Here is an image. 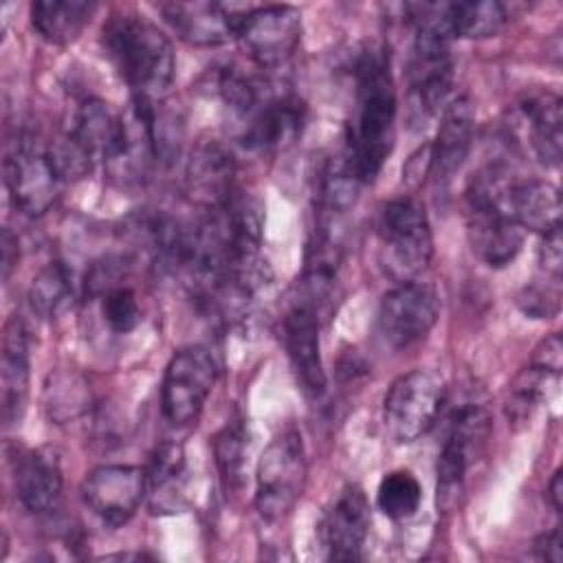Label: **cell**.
I'll return each mask as SVG.
<instances>
[{
	"label": "cell",
	"instance_id": "e0dca14e",
	"mask_svg": "<svg viewBox=\"0 0 563 563\" xmlns=\"http://www.w3.org/2000/svg\"><path fill=\"white\" fill-rule=\"evenodd\" d=\"M163 18L176 31V35L194 46H218L235 37L238 22L220 2H163Z\"/></svg>",
	"mask_w": 563,
	"mask_h": 563
},
{
	"label": "cell",
	"instance_id": "5bb4252c",
	"mask_svg": "<svg viewBox=\"0 0 563 563\" xmlns=\"http://www.w3.org/2000/svg\"><path fill=\"white\" fill-rule=\"evenodd\" d=\"M284 343L297 376L308 396H321L325 389V372L319 345V314L303 301H297L284 317Z\"/></svg>",
	"mask_w": 563,
	"mask_h": 563
},
{
	"label": "cell",
	"instance_id": "4dcf8cb0",
	"mask_svg": "<svg viewBox=\"0 0 563 563\" xmlns=\"http://www.w3.org/2000/svg\"><path fill=\"white\" fill-rule=\"evenodd\" d=\"M422 501V486L409 471H389L376 490V506L389 519L411 517Z\"/></svg>",
	"mask_w": 563,
	"mask_h": 563
},
{
	"label": "cell",
	"instance_id": "d6a6232c",
	"mask_svg": "<svg viewBox=\"0 0 563 563\" xmlns=\"http://www.w3.org/2000/svg\"><path fill=\"white\" fill-rule=\"evenodd\" d=\"M249 438L242 420L227 422L218 435L213 438V453L218 468L229 486H238L242 482L244 464H246V451H249Z\"/></svg>",
	"mask_w": 563,
	"mask_h": 563
},
{
	"label": "cell",
	"instance_id": "7a4b0ae2",
	"mask_svg": "<svg viewBox=\"0 0 563 563\" xmlns=\"http://www.w3.org/2000/svg\"><path fill=\"white\" fill-rule=\"evenodd\" d=\"M103 48L136 99L156 101L174 81L176 57L167 35L136 13H123L103 26Z\"/></svg>",
	"mask_w": 563,
	"mask_h": 563
},
{
	"label": "cell",
	"instance_id": "1f68e13d",
	"mask_svg": "<svg viewBox=\"0 0 563 563\" xmlns=\"http://www.w3.org/2000/svg\"><path fill=\"white\" fill-rule=\"evenodd\" d=\"M218 88L224 103L242 117H251L271 97L266 81L246 75L240 68L222 70Z\"/></svg>",
	"mask_w": 563,
	"mask_h": 563
},
{
	"label": "cell",
	"instance_id": "7402d4cb",
	"mask_svg": "<svg viewBox=\"0 0 563 563\" xmlns=\"http://www.w3.org/2000/svg\"><path fill=\"white\" fill-rule=\"evenodd\" d=\"M521 112L528 123V141L534 156L543 165L556 167L561 163L563 150L561 99L554 92H543L523 101Z\"/></svg>",
	"mask_w": 563,
	"mask_h": 563
},
{
	"label": "cell",
	"instance_id": "3957f363",
	"mask_svg": "<svg viewBox=\"0 0 563 563\" xmlns=\"http://www.w3.org/2000/svg\"><path fill=\"white\" fill-rule=\"evenodd\" d=\"M380 262L396 282H413L431 262L433 238L424 207L413 198L389 200L378 218Z\"/></svg>",
	"mask_w": 563,
	"mask_h": 563
},
{
	"label": "cell",
	"instance_id": "277c9868",
	"mask_svg": "<svg viewBox=\"0 0 563 563\" xmlns=\"http://www.w3.org/2000/svg\"><path fill=\"white\" fill-rule=\"evenodd\" d=\"M306 451L299 431L286 429L264 449L255 473V508L268 521L284 519L306 486Z\"/></svg>",
	"mask_w": 563,
	"mask_h": 563
},
{
	"label": "cell",
	"instance_id": "8fae6325",
	"mask_svg": "<svg viewBox=\"0 0 563 563\" xmlns=\"http://www.w3.org/2000/svg\"><path fill=\"white\" fill-rule=\"evenodd\" d=\"M147 493L145 468L130 464H103L81 484L86 506L110 526L128 523Z\"/></svg>",
	"mask_w": 563,
	"mask_h": 563
},
{
	"label": "cell",
	"instance_id": "4fadbf2b",
	"mask_svg": "<svg viewBox=\"0 0 563 563\" xmlns=\"http://www.w3.org/2000/svg\"><path fill=\"white\" fill-rule=\"evenodd\" d=\"M235 161L227 147L205 141L194 147L185 167L187 198L207 211L220 209L233 194Z\"/></svg>",
	"mask_w": 563,
	"mask_h": 563
},
{
	"label": "cell",
	"instance_id": "d4e9b609",
	"mask_svg": "<svg viewBox=\"0 0 563 563\" xmlns=\"http://www.w3.org/2000/svg\"><path fill=\"white\" fill-rule=\"evenodd\" d=\"M119 132V119L112 117L108 106L99 99H86L77 112L75 121L68 130L70 139L97 163L106 161Z\"/></svg>",
	"mask_w": 563,
	"mask_h": 563
},
{
	"label": "cell",
	"instance_id": "52a82bcc",
	"mask_svg": "<svg viewBox=\"0 0 563 563\" xmlns=\"http://www.w3.org/2000/svg\"><path fill=\"white\" fill-rule=\"evenodd\" d=\"M235 40L260 68L284 66L301 42V13L290 4L251 9L240 15Z\"/></svg>",
	"mask_w": 563,
	"mask_h": 563
},
{
	"label": "cell",
	"instance_id": "8992f818",
	"mask_svg": "<svg viewBox=\"0 0 563 563\" xmlns=\"http://www.w3.org/2000/svg\"><path fill=\"white\" fill-rule=\"evenodd\" d=\"M216 383V363L202 345L178 350L165 367L161 407L167 422L183 427L194 422Z\"/></svg>",
	"mask_w": 563,
	"mask_h": 563
},
{
	"label": "cell",
	"instance_id": "ffe728a7",
	"mask_svg": "<svg viewBox=\"0 0 563 563\" xmlns=\"http://www.w3.org/2000/svg\"><path fill=\"white\" fill-rule=\"evenodd\" d=\"M15 493L29 512H46L57 504L62 495V468L51 449H35L18 460Z\"/></svg>",
	"mask_w": 563,
	"mask_h": 563
},
{
	"label": "cell",
	"instance_id": "2e32d148",
	"mask_svg": "<svg viewBox=\"0 0 563 563\" xmlns=\"http://www.w3.org/2000/svg\"><path fill=\"white\" fill-rule=\"evenodd\" d=\"M468 240L482 262L501 268L521 251L523 229L501 207L468 202Z\"/></svg>",
	"mask_w": 563,
	"mask_h": 563
},
{
	"label": "cell",
	"instance_id": "9c48e42d",
	"mask_svg": "<svg viewBox=\"0 0 563 563\" xmlns=\"http://www.w3.org/2000/svg\"><path fill=\"white\" fill-rule=\"evenodd\" d=\"M440 314V297L433 286L422 282H402L391 288L378 308V328L383 339L396 347H409L424 339Z\"/></svg>",
	"mask_w": 563,
	"mask_h": 563
},
{
	"label": "cell",
	"instance_id": "836d02e7",
	"mask_svg": "<svg viewBox=\"0 0 563 563\" xmlns=\"http://www.w3.org/2000/svg\"><path fill=\"white\" fill-rule=\"evenodd\" d=\"M101 317L114 334H128L141 323L136 292L123 284H110L101 290Z\"/></svg>",
	"mask_w": 563,
	"mask_h": 563
},
{
	"label": "cell",
	"instance_id": "484cf974",
	"mask_svg": "<svg viewBox=\"0 0 563 563\" xmlns=\"http://www.w3.org/2000/svg\"><path fill=\"white\" fill-rule=\"evenodd\" d=\"M449 29L453 37L484 40L497 35L506 20V7L497 0H468V2H449L446 4Z\"/></svg>",
	"mask_w": 563,
	"mask_h": 563
},
{
	"label": "cell",
	"instance_id": "e575fe53",
	"mask_svg": "<svg viewBox=\"0 0 563 563\" xmlns=\"http://www.w3.org/2000/svg\"><path fill=\"white\" fill-rule=\"evenodd\" d=\"M559 303H561L559 279H552L545 284H530L517 297V306L523 310V314L534 319L554 317L559 312Z\"/></svg>",
	"mask_w": 563,
	"mask_h": 563
},
{
	"label": "cell",
	"instance_id": "d590c367",
	"mask_svg": "<svg viewBox=\"0 0 563 563\" xmlns=\"http://www.w3.org/2000/svg\"><path fill=\"white\" fill-rule=\"evenodd\" d=\"M539 264L545 271V275L561 279V268H563L561 227L543 233V240H541V246H539Z\"/></svg>",
	"mask_w": 563,
	"mask_h": 563
},
{
	"label": "cell",
	"instance_id": "f1b7e54d",
	"mask_svg": "<svg viewBox=\"0 0 563 563\" xmlns=\"http://www.w3.org/2000/svg\"><path fill=\"white\" fill-rule=\"evenodd\" d=\"M556 385L559 372H550L539 365L519 372L508 389V418L512 422H526L532 411L556 391Z\"/></svg>",
	"mask_w": 563,
	"mask_h": 563
},
{
	"label": "cell",
	"instance_id": "83f0119b",
	"mask_svg": "<svg viewBox=\"0 0 563 563\" xmlns=\"http://www.w3.org/2000/svg\"><path fill=\"white\" fill-rule=\"evenodd\" d=\"M475 449L464 442L460 435L451 433L446 435L440 457H438V506L442 510H453L460 501L462 486H464V473L471 464V457H475Z\"/></svg>",
	"mask_w": 563,
	"mask_h": 563
},
{
	"label": "cell",
	"instance_id": "8d00e7d4",
	"mask_svg": "<svg viewBox=\"0 0 563 563\" xmlns=\"http://www.w3.org/2000/svg\"><path fill=\"white\" fill-rule=\"evenodd\" d=\"M561 336L559 334H552L548 336L541 347L537 350V356H534V365L539 367H545L550 372H559L561 374Z\"/></svg>",
	"mask_w": 563,
	"mask_h": 563
},
{
	"label": "cell",
	"instance_id": "d6986e66",
	"mask_svg": "<svg viewBox=\"0 0 563 563\" xmlns=\"http://www.w3.org/2000/svg\"><path fill=\"white\" fill-rule=\"evenodd\" d=\"M303 128V106L295 97H268L244 128L242 141L251 150L277 152L297 141Z\"/></svg>",
	"mask_w": 563,
	"mask_h": 563
},
{
	"label": "cell",
	"instance_id": "ba28073f",
	"mask_svg": "<svg viewBox=\"0 0 563 563\" xmlns=\"http://www.w3.org/2000/svg\"><path fill=\"white\" fill-rule=\"evenodd\" d=\"M4 183L15 209L35 218L53 207L62 180L46 147L22 136L4 156Z\"/></svg>",
	"mask_w": 563,
	"mask_h": 563
},
{
	"label": "cell",
	"instance_id": "7c38bea8",
	"mask_svg": "<svg viewBox=\"0 0 563 563\" xmlns=\"http://www.w3.org/2000/svg\"><path fill=\"white\" fill-rule=\"evenodd\" d=\"M369 530V504L356 484H347L319 523L321 543L334 561H352L358 556Z\"/></svg>",
	"mask_w": 563,
	"mask_h": 563
},
{
	"label": "cell",
	"instance_id": "74e56055",
	"mask_svg": "<svg viewBox=\"0 0 563 563\" xmlns=\"http://www.w3.org/2000/svg\"><path fill=\"white\" fill-rule=\"evenodd\" d=\"M534 550H537V556L543 559V561H552V563H559L561 561V530H552L548 534H541L534 543Z\"/></svg>",
	"mask_w": 563,
	"mask_h": 563
},
{
	"label": "cell",
	"instance_id": "30bf717a",
	"mask_svg": "<svg viewBox=\"0 0 563 563\" xmlns=\"http://www.w3.org/2000/svg\"><path fill=\"white\" fill-rule=\"evenodd\" d=\"M154 103L132 97V103L119 117L117 141L108 154L106 169L121 185L141 183L152 163L158 161L154 145Z\"/></svg>",
	"mask_w": 563,
	"mask_h": 563
},
{
	"label": "cell",
	"instance_id": "4316f807",
	"mask_svg": "<svg viewBox=\"0 0 563 563\" xmlns=\"http://www.w3.org/2000/svg\"><path fill=\"white\" fill-rule=\"evenodd\" d=\"M75 299L73 275L64 262L46 264L31 282L29 303L42 319L62 317Z\"/></svg>",
	"mask_w": 563,
	"mask_h": 563
},
{
	"label": "cell",
	"instance_id": "f35d334b",
	"mask_svg": "<svg viewBox=\"0 0 563 563\" xmlns=\"http://www.w3.org/2000/svg\"><path fill=\"white\" fill-rule=\"evenodd\" d=\"M18 257H20V251H18V238L4 229L2 231V277L7 279L11 275V271L15 268L18 264Z\"/></svg>",
	"mask_w": 563,
	"mask_h": 563
},
{
	"label": "cell",
	"instance_id": "44dd1931",
	"mask_svg": "<svg viewBox=\"0 0 563 563\" xmlns=\"http://www.w3.org/2000/svg\"><path fill=\"white\" fill-rule=\"evenodd\" d=\"M508 216L526 231L548 233L561 227V196L548 180L510 183L506 194Z\"/></svg>",
	"mask_w": 563,
	"mask_h": 563
},
{
	"label": "cell",
	"instance_id": "603a6c76",
	"mask_svg": "<svg viewBox=\"0 0 563 563\" xmlns=\"http://www.w3.org/2000/svg\"><path fill=\"white\" fill-rule=\"evenodd\" d=\"M95 11L90 0H37L31 4V22L46 42L66 46L81 35Z\"/></svg>",
	"mask_w": 563,
	"mask_h": 563
},
{
	"label": "cell",
	"instance_id": "cb8c5ba5",
	"mask_svg": "<svg viewBox=\"0 0 563 563\" xmlns=\"http://www.w3.org/2000/svg\"><path fill=\"white\" fill-rule=\"evenodd\" d=\"M150 506L154 512H174L180 508L185 479V451L176 442H161L145 468Z\"/></svg>",
	"mask_w": 563,
	"mask_h": 563
},
{
	"label": "cell",
	"instance_id": "5b68a950",
	"mask_svg": "<svg viewBox=\"0 0 563 563\" xmlns=\"http://www.w3.org/2000/svg\"><path fill=\"white\" fill-rule=\"evenodd\" d=\"M444 400L438 376L413 369L398 376L383 402V422L394 442H413L435 422Z\"/></svg>",
	"mask_w": 563,
	"mask_h": 563
},
{
	"label": "cell",
	"instance_id": "ac0fdd59",
	"mask_svg": "<svg viewBox=\"0 0 563 563\" xmlns=\"http://www.w3.org/2000/svg\"><path fill=\"white\" fill-rule=\"evenodd\" d=\"M475 112L468 97H457L446 103L442 121L431 147L429 174L438 185L449 183L462 167L473 143Z\"/></svg>",
	"mask_w": 563,
	"mask_h": 563
},
{
	"label": "cell",
	"instance_id": "6da1fadb",
	"mask_svg": "<svg viewBox=\"0 0 563 563\" xmlns=\"http://www.w3.org/2000/svg\"><path fill=\"white\" fill-rule=\"evenodd\" d=\"M356 117L347 134L345 163L361 183H372L394 147L396 92L385 48L361 53L354 68Z\"/></svg>",
	"mask_w": 563,
	"mask_h": 563
},
{
	"label": "cell",
	"instance_id": "9a60e30c",
	"mask_svg": "<svg viewBox=\"0 0 563 563\" xmlns=\"http://www.w3.org/2000/svg\"><path fill=\"white\" fill-rule=\"evenodd\" d=\"M29 330L20 317H11L2 328L0 354V402L7 427L15 424L26 407L31 374Z\"/></svg>",
	"mask_w": 563,
	"mask_h": 563
},
{
	"label": "cell",
	"instance_id": "f546056e",
	"mask_svg": "<svg viewBox=\"0 0 563 563\" xmlns=\"http://www.w3.org/2000/svg\"><path fill=\"white\" fill-rule=\"evenodd\" d=\"M90 407L86 383L70 372H55L44 385V409L53 422H68Z\"/></svg>",
	"mask_w": 563,
	"mask_h": 563
},
{
	"label": "cell",
	"instance_id": "ab89813d",
	"mask_svg": "<svg viewBox=\"0 0 563 563\" xmlns=\"http://www.w3.org/2000/svg\"><path fill=\"white\" fill-rule=\"evenodd\" d=\"M548 497H550V504L556 512H561L563 508V475H561V468L552 475L550 479V486H548Z\"/></svg>",
	"mask_w": 563,
	"mask_h": 563
}]
</instances>
